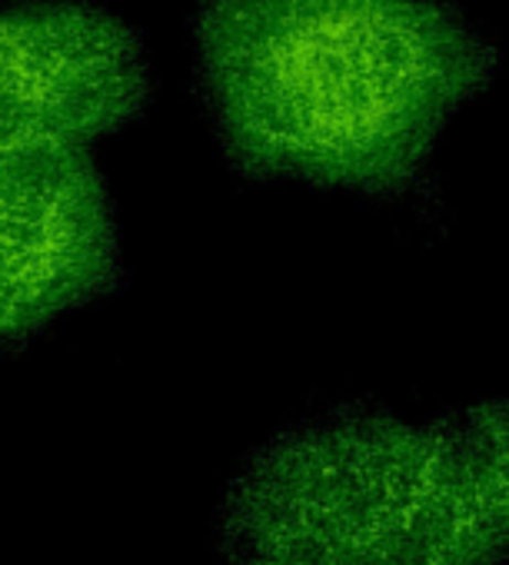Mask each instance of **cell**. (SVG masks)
<instances>
[{
  "instance_id": "obj_1",
  "label": "cell",
  "mask_w": 509,
  "mask_h": 565,
  "mask_svg": "<svg viewBox=\"0 0 509 565\" xmlns=\"http://www.w3.org/2000/svg\"><path fill=\"white\" fill-rule=\"evenodd\" d=\"M193 77L226 167L396 200L499 71L446 0H200Z\"/></svg>"
},
{
  "instance_id": "obj_2",
  "label": "cell",
  "mask_w": 509,
  "mask_h": 565,
  "mask_svg": "<svg viewBox=\"0 0 509 565\" xmlns=\"http://www.w3.org/2000/svg\"><path fill=\"white\" fill-rule=\"evenodd\" d=\"M430 419L337 403L287 423L230 476L213 548L223 565H377L413 499Z\"/></svg>"
},
{
  "instance_id": "obj_3",
  "label": "cell",
  "mask_w": 509,
  "mask_h": 565,
  "mask_svg": "<svg viewBox=\"0 0 509 565\" xmlns=\"http://www.w3.org/2000/svg\"><path fill=\"white\" fill-rule=\"evenodd\" d=\"M124 287V236L91 147L0 117V353Z\"/></svg>"
},
{
  "instance_id": "obj_4",
  "label": "cell",
  "mask_w": 509,
  "mask_h": 565,
  "mask_svg": "<svg viewBox=\"0 0 509 565\" xmlns=\"http://www.w3.org/2000/svg\"><path fill=\"white\" fill-rule=\"evenodd\" d=\"M153 94L144 38L91 0L0 8V117L74 143L134 124Z\"/></svg>"
},
{
  "instance_id": "obj_5",
  "label": "cell",
  "mask_w": 509,
  "mask_h": 565,
  "mask_svg": "<svg viewBox=\"0 0 509 565\" xmlns=\"http://www.w3.org/2000/svg\"><path fill=\"white\" fill-rule=\"evenodd\" d=\"M509 562V399L430 416V446L377 565Z\"/></svg>"
}]
</instances>
